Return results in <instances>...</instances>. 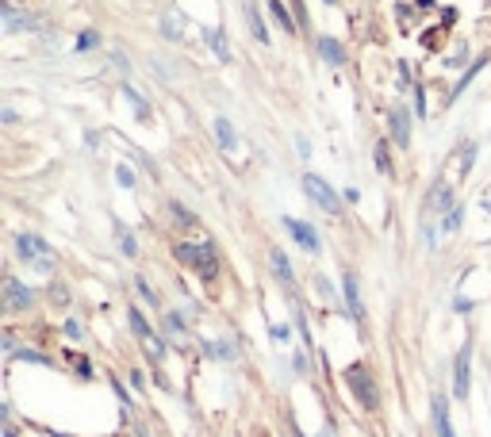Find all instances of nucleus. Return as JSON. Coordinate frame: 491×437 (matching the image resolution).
<instances>
[{"mask_svg": "<svg viewBox=\"0 0 491 437\" xmlns=\"http://www.w3.org/2000/svg\"><path fill=\"white\" fill-rule=\"evenodd\" d=\"M173 253H177V261H184L196 276H204V280H211L219 272V257H215V246H211V242H181Z\"/></svg>", "mask_w": 491, "mask_h": 437, "instance_id": "1", "label": "nucleus"}, {"mask_svg": "<svg viewBox=\"0 0 491 437\" xmlns=\"http://www.w3.org/2000/svg\"><path fill=\"white\" fill-rule=\"evenodd\" d=\"M16 253L24 257L27 265H35L39 272H51L54 269V249L39 238V234H19L16 238Z\"/></svg>", "mask_w": 491, "mask_h": 437, "instance_id": "2", "label": "nucleus"}, {"mask_svg": "<svg viewBox=\"0 0 491 437\" xmlns=\"http://www.w3.org/2000/svg\"><path fill=\"white\" fill-rule=\"evenodd\" d=\"M346 384H350V391L357 395V403L365 407V411H376L380 395H376V380L368 376L365 364H350V368H346Z\"/></svg>", "mask_w": 491, "mask_h": 437, "instance_id": "3", "label": "nucleus"}, {"mask_svg": "<svg viewBox=\"0 0 491 437\" xmlns=\"http://www.w3.org/2000/svg\"><path fill=\"white\" fill-rule=\"evenodd\" d=\"M303 192H307V196L315 199V204L323 207L326 215H338V211H341V199H338V192H334L330 184L323 181V177H315V173H303Z\"/></svg>", "mask_w": 491, "mask_h": 437, "instance_id": "4", "label": "nucleus"}, {"mask_svg": "<svg viewBox=\"0 0 491 437\" xmlns=\"http://www.w3.org/2000/svg\"><path fill=\"white\" fill-rule=\"evenodd\" d=\"M468 388H472V341H465L457 361H453V395H457L461 403L468 399Z\"/></svg>", "mask_w": 491, "mask_h": 437, "instance_id": "5", "label": "nucleus"}, {"mask_svg": "<svg viewBox=\"0 0 491 437\" xmlns=\"http://www.w3.org/2000/svg\"><path fill=\"white\" fill-rule=\"evenodd\" d=\"M430 422H434V437H457L449 422V403H445V391H430Z\"/></svg>", "mask_w": 491, "mask_h": 437, "instance_id": "6", "label": "nucleus"}, {"mask_svg": "<svg viewBox=\"0 0 491 437\" xmlns=\"http://www.w3.org/2000/svg\"><path fill=\"white\" fill-rule=\"evenodd\" d=\"M284 231L296 238V246L303 249V253H319L323 249V242H319V231L311 223H300V219H284Z\"/></svg>", "mask_w": 491, "mask_h": 437, "instance_id": "7", "label": "nucleus"}, {"mask_svg": "<svg viewBox=\"0 0 491 437\" xmlns=\"http://www.w3.org/2000/svg\"><path fill=\"white\" fill-rule=\"evenodd\" d=\"M35 292L19 284V276H4V307L8 311H31Z\"/></svg>", "mask_w": 491, "mask_h": 437, "instance_id": "8", "label": "nucleus"}, {"mask_svg": "<svg viewBox=\"0 0 491 437\" xmlns=\"http://www.w3.org/2000/svg\"><path fill=\"white\" fill-rule=\"evenodd\" d=\"M453 204H457V199H453L449 181H434L430 196H426V215H434V219H438V215H445Z\"/></svg>", "mask_w": 491, "mask_h": 437, "instance_id": "9", "label": "nucleus"}, {"mask_svg": "<svg viewBox=\"0 0 491 437\" xmlns=\"http://www.w3.org/2000/svg\"><path fill=\"white\" fill-rule=\"evenodd\" d=\"M388 131H391V142L400 150L411 146V116L403 112V107H391L388 112Z\"/></svg>", "mask_w": 491, "mask_h": 437, "instance_id": "10", "label": "nucleus"}, {"mask_svg": "<svg viewBox=\"0 0 491 437\" xmlns=\"http://www.w3.org/2000/svg\"><path fill=\"white\" fill-rule=\"evenodd\" d=\"M341 292H346V311L353 314V319H365V307H361V284H357V272H341Z\"/></svg>", "mask_w": 491, "mask_h": 437, "instance_id": "11", "label": "nucleus"}, {"mask_svg": "<svg viewBox=\"0 0 491 437\" xmlns=\"http://www.w3.org/2000/svg\"><path fill=\"white\" fill-rule=\"evenodd\" d=\"M269 261H273L276 280H280L288 292H296V276H292V265H288V257H284V249H273V253H269Z\"/></svg>", "mask_w": 491, "mask_h": 437, "instance_id": "12", "label": "nucleus"}, {"mask_svg": "<svg viewBox=\"0 0 491 437\" xmlns=\"http://www.w3.org/2000/svg\"><path fill=\"white\" fill-rule=\"evenodd\" d=\"M319 54H323L326 66H341V62H346V50H341V42L330 39V35H323V39H319Z\"/></svg>", "mask_w": 491, "mask_h": 437, "instance_id": "13", "label": "nucleus"}, {"mask_svg": "<svg viewBox=\"0 0 491 437\" xmlns=\"http://www.w3.org/2000/svg\"><path fill=\"white\" fill-rule=\"evenodd\" d=\"M204 39H208L211 54H215L219 62H231V46H226V35H223V27H208V31H204Z\"/></svg>", "mask_w": 491, "mask_h": 437, "instance_id": "14", "label": "nucleus"}, {"mask_svg": "<svg viewBox=\"0 0 491 437\" xmlns=\"http://www.w3.org/2000/svg\"><path fill=\"white\" fill-rule=\"evenodd\" d=\"M215 139H219V150H226V154H234V150H238V134H234L231 119H223V116L215 119Z\"/></svg>", "mask_w": 491, "mask_h": 437, "instance_id": "15", "label": "nucleus"}, {"mask_svg": "<svg viewBox=\"0 0 491 437\" xmlns=\"http://www.w3.org/2000/svg\"><path fill=\"white\" fill-rule=\"evenodd\" d=\"M242 12H246V24H250V35H253V39H258V42H269V27H265V19H261V12L253 8L250 0H246V8H242Z\"/></svg>", "mask_w": 491, "mask_h": 437, "instance_id": "16", "label": "nucleus"}, {"mask_svg": "<svg viewBox=\"0 0 491 437\" xmlns=\"http://www.w3.org/2000/svg\"><path fill=\"white\" fill-rule=\"evenodd\" d=\"M265 4H269V16H273L276 19V27H284V31H300V27H296V19H292V12L288 8H284V0H265Z\"/></svg>", "mask_w": 491, "mask_h": 437, "instance_id": "17", "label": "nucleus"}, {"mask_svg": "<svg viewBox=\"0 0 491 437\" xmlns=\"http://www.w3.org/2000/svg\"><path fill=\"white\" fill-rule=\"evenodd\" d=\"M127 322H131V330H134V338H142V341H150V338H158V334L150 330V322L142 319V311L139 307H127Z\"/></svg>", "mask_w": 491, "mask_h": 437, "instance_id": "18", "label": "nucleus"}, {"mask_svg": "<svg viewBox=\"0 0 491 437\" xmlns=\"http://www.w3.org/2000/svg\"><path fill=\"white\" fill-rule=\"evenodd\" d=\"M0 12H4V27H8L12 35H16V31H27V27L35 24L31 16H19V12L12 8V4H4V8H0Z\"/></svg>", "mask_w": 491, "mask_h": 437, "instance_id": "19", "label": "nucleus"}, {"mask_svg": "<svg viewBox=\"0 0 491 437\" xmlns=\"http://www.w3.org/2000/svg\"><path fill=\"white\" fill-rule=\"evenodd\" d=\"M461 223H465V207H461V204H453L449 207V211H445V215H441V226H445V231H461Z\"/></svg>", "mask_w": 491, "mask_h": 437, "instance_id": "20", "label": "nucleus"}, {"mask_svg": "<svg viewBox=\"0 0 491 437\" xmlns=\"http://www.w3.org/2000/svg\"><path fill=\"white\" fill-rule=\"evenodd\" d=\"M116 242H119V249H123L127 257H134V253H139V246H134V234L127 231L123 223H116Z\"/></svg>", "mask_w": 491, "mask_h": 437, "instance_id": "21", "label": "nucleus"}, {"mask_svg": "<svg viewBox=\"0 0 491 437\" xmlns=\"http://www.w3.org/2000/svg\"><path fill=\"white\" fill-rule=\"evenodd\" d=\"M204 353H208L211 361H231V357H234V349L226 346V341H204Z\"/></svg>", "mask_w": 491, "mask_h": 437, "instance_id": "22", "label": "nucleus"}, {"mask_svg": "<svg viewBox=\"0 0 491 437\" xmlns=\"http://www.w3.org/2000/svg\"><path fill=\"white\" fill-rule=\"evenodd\" d=\"M123 96L134 104V112H139V119H142V123H150V107H146V100H142L139 92L131 89V84H123Z\"/></svg>", "mask_w": 491, "mask_h": 437, "instance_id": "23", "label": "nucleus"}, {"mask_svg": "<svg viewBox=\"0 0 491 437\" xmlns=\"http://www.w3.org/2000/svg\"><path fill=\"white\" fill-rule=\"evenodd\" d=\"M480 69H483V58H476V62H472V69H468V73H465V77H461V81H457V89H453V92H449V104H453V100H457V96H461V92H465V89H468V84H472V77H476V73H480Z\"/></svg>", "mask_w": 491, "mask_h": 437, "instance_id": "24", "label": "nucleus"}, {"mask_svg": "<svg viewBox=\"0 0 491 437\" xmlns=\"http://www.w3.org/2000/svg\"><path fill=\"white\" fill-rule=\"evenodd\" d=\"M457 166H461V177H465L468 169L476 166V142H465V146H461V157H457Z\"/></svg>", "mask_w": 491, "mask_h": 437, "instance_id": "25", "label": "nucleus"}, {"mask_svg": "<svg viewBox=\"0 0 491 437\" xmlns=\"http://www.w3.org/2000/svg\"><path fill=\"white\" fill-rule=\"evenodd\" d=\"M422 238H426V249H438V219H426L422 223Z\"/></svg>", "mask_w": 491, "mask_h": 437, "instance_id": "26", "label": "nucleus"}, {"mask_svg": "<svg viewBox=\"0 0 491 437\" xmlns=\"http://www.w3.org/2000/svg\"><path fill=\"white\" fill-rule=\"evenodd\" d=\"M166 326H169L173 334H184V330H188V322H184L181 311H169V314H166Z\"/></svg>", "mask_w": 491, "mask_h": 437, "instance_id": "27", "label": "nucleus"}, {"mask_svg": "<svg viewBox=\"0 0 491 437\" xmlns=\"http://www.w3.org/2000/svg\"><path fill=\"white\" fill-rule=\"evenodd\" d=\"M19 361H31V364H51V357H42L39 349H16Z\"/></svg>", "mask_w": 491, "mask_h": 437, "instance_id": "28", "label": "nucleus"}, {"mask_svg": "<svg viewBox=\"0 0 491 437\" xmlns=\"http://www.w3.org/2000/svg\"><path fill=\"white\" fill-rule=\"evenodd\" d=\"M96 42H100V35H96V31H81V35H77V50H89V46H96Z\"/></svg>", "mask_w": 491, "mask_h": 437, "instance_id": "29", "label": "nucleus"}, {"mask_svg": "<svg viewBox=\"0 0 491 437\" xmlns=\"http://www.w3.org/2000/svg\"><path fill=\"white\" fill-rule=\"evenodd\" d=\"M134 288H139V292H142V299H146V303H158V292H154V288H150V284L142 280V276H139V280H134Z\"/></svg>", "mask_w": 491, "mask_h": 437, "instance_id": "30", "label": "nucleus"}, {"mask_svg": "<svg viewBox=\"0 0 491 437\" xmlns=\"http://www.w3.org/2000/svg\"><path fill=\"white\" fill-rule=\"evenodd\" d=\"M116 181L123 184V188H134V173L127 166H116Z\"/></svg>", "mask_w": 491, "mask_h": 437, "instance_id": "31", "label": "nucleus"}, {"mask_svg": "<svg viewBox=\"0 0 491 437\" xmlns=\"http://www.w3.org/2000/svg\"><path fill=\"white\" fill-rule=\"evenodd\" d=\"M62 330H66V338H73V341H81V338H84V330H81V322H77V319H69L66 326H62Z\"/></svg>", "mask_w": 491, "mask_h": 437, "instance_id": "32", "label": "nucleus"}, {"mask_svg": "<svg viewBox=\"0 0 491 437\" xmlns=\"http://www.w3.org/2000/svg\"><path fill=\"white\" fill-rule=\"evenodd\" d=\"M453 311L468 314V311H472V299H468V296H453Z\"/></svg>", "mask_w": 491, "mask_h": 437, "instance_id": "33", "label": "nucleus"}, {"mask_svg": "<svg viewBox=\"0 0 491 437\" xmlns=\"http://www.w3.org/2000/svg\"><path fill=\"white\" fill-rule=\"evenodd\" d=\"M73 364H77V376H81V380H92V364L84 361V357H77Z\"/></svg>", "mask_w": 491, "mask_h": 437, "instance_id": "34", "label": "nucleus"}, {"mask_svg": "<svg viewBox=\"0 0 491 437\" xmlns=\"http://www.w3.org/2000/svg\"><path fill=\"white\" fill-rule=\"evenodd\" d=\"M465 54H468V50H465V42H461V50H457V54H453V58H445V66H453V69H457V66H465Z\"/></svg>", "mask_w": 491, "mask_h": 437, "instance_id": "35", "label": "nucleus"}, {"mask_svg": "<svg viewBox=\"0 0 491 437\" xmlns=\"http://www.w3.org/2000/svg\"><path fill=\"white\" fill-rule=\"evenodd\" d=\"M173 215H177V219H181L184 226H192V223H196V215H188V211H184L181 204H173Z\"/></svg>", "mask_w": 491, "mask_h": 437, "instance_id": "36", "label": "nucleus"}, {"mask_svg": "<svg viewBox=\"0 0 491 437\" xmlns=\"http://www.w3.org/2000/svg\"><path fill=\"white\" fill-rule=\"evenodd\" d=\"M111 388H116L119 403H123V407H131V395H127V388H123V384H119V380H111Z\"/></svg>", "mask_w": 491, "mask_h": 437, "instance_id": "37", "label": "nucleus"}, {"mask_svg": "<svg viewBox=\"0 0 491 437\" xmlns=\"http://www.w3.org/2000/svg\"><path fill=\"white\" fill-rule=\"evenodd\" d=\"M296 146H300V157H311V142H307V134H296Z\"/></svg>", "mask_w": 491, "mask_h": 437, "instance_id": "38", "label": "nucleus"}, {"mask_svg": "<svg viewBox=\"0 0 491 437\" xmlns=\"http://www.w3.org/2000/svg\"><path fill=\"white\" fill-rule=\"evenodd\" d=\"M376 166H380V169H388V146H384V142L376 146Z\"/></svg>", "mask_w": 491, "mask_h": 437, "instance_id": "39", "label": "nucleus"}, {"mask_svg": "<svg viewBox=\"0 0 491 437\" xmlns=\"http://www.w3.org/2000/svg\"><path fill=\"white\" fill-rule=\"evenodd\" d=\"M161 35H166V39H177L181 31H177V24H173V19H166V24H161Z\"/></svg>", "mask_w": 491, "mask_h": 437, "instance_id": "40", "label": "nucleus"}, {"mask_svg": "<svg viewBox=\"0 0 491 437\" xmlns=\"http://www.w3.org/2000/svg\"><path fill=\"white\" fill-rule=\"evenodd\" d=\"M269 334H273V341H288V326H273Z\"/></svg>", "mask_w": 491, "mask_h": 437, "instance_id": "41", "label": "nucleus"}, {"mask_svg": "<svg viewBox=\"0 0 491 437\" xmlns=\"http://www.w3.org/2000/svg\"><path fill=\"white\" fill-rule=\"evenodd\" d=\"M415 107H418V116H426V96H422V89H415Z\"/></svg>", "mask_w": 491, "mask_h": 437, "instance_id": "42", "label": "nucleus"}, {"mask_svg": "<svg viewBox=\"0 0 491 437\" xmlns=\"http://www.w3.org/2000/svg\"><path fill=\"white\" fill-rule=\"evenodd\" d=\"M0 119H4V123H19V116L12 112V107H4V112H0Z\"/></svg>", "mask_w": 491, "mask_h": 437, "instance_id": "43", "label": "nucleus"}, {"mask_svg": "<svg viewBox=\"0 0 491 437\" xmlns=\"http://www.w3.org/2000/svg\"><path fill=\"white\" fill-rule=\"evenodd\" d=\"M131 384H134V388H139V391H142V388H146V380H142V372H139V368H134V372H131Z\"/></svg>", "mask_w": 491, "mask_h": 437, "instance_id": "44", "label": "nucleus"}, {"mask_svg": "<svg viewBox=\"0 0 491 437\" xmlns=\"http://www.w3.org/2000/svg\"><path fill=\"white\" fill-rule=\"evenodd\" d=\"M483 211L491 215V192H488V196H483Z\"/></svg>", "mask_w": 491, "mask_h": 437, "instance_id": "45", "label": "nucleus"}, {"mask_svg": "<svg viewBox=\"0 0 491 437\" xmlns=\"http://www.w3.org/2000/svg\"><path fill=\"white\" fill-rule=\"evenodd\" d=\"M4 437H16V429H12V426H4Z\"/></svg>", "mask_w": 491, "mask_h": 437, "instance_id": "46", "label": "nucleus"}, {"mask_svg": "<svg viewBox=\"0 0 491 437\" xmlns=\"http://www.w3.org/2000/svg\"><path fill=\"white\" fill-rule=\"evenodd\" d=\"M326 4H334V0H326Z\"/></svg>", "mask_w": 491, "mask_h": 437, "instance_id": "47", "label": "nucleus"}]
</instances>
